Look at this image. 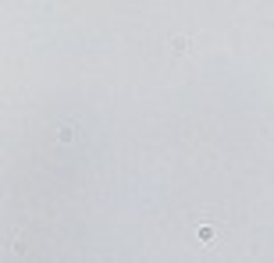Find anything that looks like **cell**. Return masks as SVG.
<instances>
[{
    "label": "cell",
    "instance_id": "7a4b0ae2",
    "mask_svg": "<svg viewBox=\"0 0 274 263\" xmlns=\"http://www.w3.org/2000/svg\"><path fill=\"white\" fill-rule=\"evenodd\" d=\"M210 238H214V228H210V224L199 228V242H210Z\"/></svg>",
    "mask_w": 274,
    "mask_h": 263
},
{
    "label": "cell",
    "instance_id": "6da1fadb",
    "mask_svg": "<svg viewBox=\"0 0 274 263\" xmlns=\"http://www.w3.org/2000/svg\"><path fill=\"white\" fill-rule=\"evenodd\" d=\"M182 50H189V36H175V54H182Z\"/></svg>",
    "mask_w": 274,
    "mask_h": 263
}]
</instances>
